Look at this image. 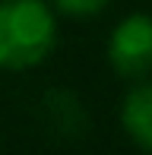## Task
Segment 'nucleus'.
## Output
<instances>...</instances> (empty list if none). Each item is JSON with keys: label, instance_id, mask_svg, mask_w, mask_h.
<instances>
[{"label": "nucleus", "instance_id": "obj_4", "mask_svg": "<svg viewBox=\"0 0 152 155\" xmlns=\"http://www.w3.org/2000/svg\"><path fill=\"white\" fill-rule=\"evenodd\" d=\"M54 6V13H64V16L82 19V16H98L111 0H48Z\"/></svg>", "mask_w": 152, "mask_h": 155}, {"label": "nucleus", "instance_id": "obj_2", "mask_svg": "<svg viewBox=\"0 0 152 155\" xmlns=\"http://www.w3.org/2000/svg\"><path fill=\"white\" fill-rule=\"evenodd\" d=\"M108 63L124 79H146L152 73V16L130 13L111 29Z\"/></svg>", "mask_w": 152, "mask_h": 155}, {"label": "nucleus", "instance_id": "obj_3", "mask_svg": "<svg viewBox=\"0 0 152 155\" xmlns=\"http://www.w3.org/2000/svg\"><path fill=\"white\" fill-rule=\"evenodd\" d=\"M121 127L133 146L152 152V79H136L121 104Z\"/></svg>", "mask_w": 152, "mask_h": 155}, {"label": "nucleus", "instance_id": "obj_1", "mask_svg": "<svg viewBox=\"0 0 152 155\" xmlns=\"http://www.w3.org/2000/svg\"><path fill=\"white\" fill-rule=\"evenodd\" d=\"M57 45V13L48 0H0V70H32Z\"/></svg>", "mask_w": 152, "mask_h": 155}]
</instances>
